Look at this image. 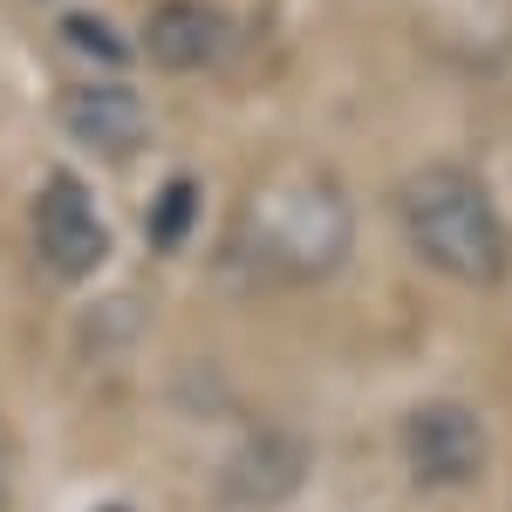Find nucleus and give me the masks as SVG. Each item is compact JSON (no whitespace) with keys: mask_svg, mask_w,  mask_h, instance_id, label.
I'll return each mask as SVG.
<instances>
[{"mask_svg":"<svg viewBox=\"0 0 512 512\" xmlns=\"http://www.w3.org/2000/svg\"><path fill=\"white\" fill-rule=\"evenodd\" d=\"M349 239H355V212L342 185L328 171H308V164L267 171L239 198V219H233V253L274 280L335 274L349 260Z\"/></svg>","mask_w":512,"mask_h":512,"instance_id":"f257e3e1","label":"nucleus"},{"mask_svg":"<svg viewBox=\"0 0 512 512\" xmlns=\"http://www.w3.org/2000/svg\"><path fill=\"white\" fill-rule=\"evenodd\" d=\"M396 219L410 253L458 287H492L512 267V226L499 219L492 192L458 164H424L396 185Z\"/></svg>","mask_w":512,"mask_h":512,"instance_id":"f03ea898","label":"nucleus"},{"mask_svg":"<svg viewBox=\"0 0 512 512\" xmlns=\"http://www.w3.org/2000/svg\"><path fill=\"white\" fill-rule=\"evenodd\" d=\"M35 253L55 280H89L110 260V226L96 219V198L76 171H48L35 192Z\"/></svg>","mask_w":512,"mask_h":512,"instance_id":"7ed1b4c3","label":"nucleus"},{"mask_svg":"<svg viewBox=\"0 0 512 512\" xmlns=\"http://www.w3.org/2000/svg\"><path fill=\"white\" fill-rule=\"evenodd\" d=\"M403 458L424 485H472L485 472V424L465 403H417L403 417Z\"/></svg>","mask_w":512,"mask_h":512,"instance_id":"20e7f679","label":"nucleus"},{"mask_svg":"<svg viewBox=\"0 0 512 512\" xmlns=\"http://www.w3.org/2000/svg\"><path fill=\"white\" fill-rule=\"evenodd\" d=\"M62 130L96 158H130L151 137V110L130 82H69L62 89Z\"/></svg>","mask_w":512,"mask_h":512,"instance_id":"39448f33","label":"nucleus"},{"mask_svg":"<svg viewBox=\"0 0 512 512\" xmlns=\"http://www.w3.org/2000/svg\"><path fill=\"white\" fill-rule=\"evenodd\" d=\"M226 48H233V21L212 0H158L144 21V55L171 76H198L226 62Z\"/></svg>","mask_w":512,"mask_h":512,"instance_id":"423d86ee","label":"nucleus"},{"mask_svg":"<svg viewBox=\"0 0 512 512\" xmlns=\"http://www.w3.org/2000/svg\"><path fill=\"white\" fill-rule=\"evenodd\" d=\"M301 472H308V451H301L294 437H280V431H260L226 458V478H219V485H226L233 506H280V499L301 485Z\"/></svg>","mask_w":512,"mask_h":512,"instance_id":"0eeeda50","label":"nucleus"},{"mask_svg":"<svg viewBox=\"0 0 512 512\" xmlns=\"http://www.w3.org/2000/svg\"><path fill=\"white\" fill-rule=\"evenodd\" d=\"M192 219H198V185L192 178H171L158 192V205H151V246L158 253H178L185 233H192Z\"/></svg>","mask_w":512,"mask_h":512,"instance_id":"6e6552de","label":"nucleus"},{"mask_svg":"<svg viewBox=\"0 0 512 512\" xmlns=\"http://www.w3.org/2000/svg\"><path fill=\"white\" fill-rule=\"evenodd\" d=\"M62 41H69L76 55L110 62V69H117V62H130V41H117V28H110V21H96V14H69V21H62Z\"/></svg>","mask_w":512,"mask_h":512,"instance_id":"1a4fd4ad","label":"nucleus"},{"mask_svg":"<svg viewBox=\"0 0 512 512\" xmlns=\"http://www.w3.org/2000/svg\"><path fill=\"white\" fill-rule=\"evenodd\" d=\"M110 512H123V506H110Z\"/></svg>","mask_w":512,"mask_h":512,"instance_id":"9d476101","label":"nucleus"}]
</instances>
